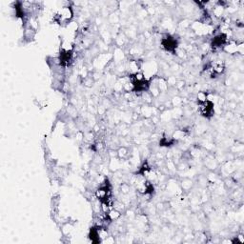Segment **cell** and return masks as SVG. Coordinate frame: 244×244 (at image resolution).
Here are the masks:
<instances>
[{
    "label": "cell",
    "instance_id": "obj_1",
    "mask_svg": "<svg viewBox=\"0 0 244 244\" xmlns=\"http://www.w3.org/2000/svg\"><path fill=\"white\" fill-rule=\"evenodd\" d=\"M113 56L109 55V54H99L97 57L93 59V66L94 69H97V72H99V70H103L104 68H106L108 66L109 62L112 61Z\"/></svg>",
    "mask_w": 244,
    "mask_h": 244
},
{
    "label": "cell",
    "instance_id": "obj_2",
    "mask_svg": "<svg viewBox=\"0 0 244 244\" xmlns=\"http://www.w3.org/2000/svg\"><path fill=\"white\" fill-rule=\"evenodd\" d=\"M118 157L120 160H126L127 158H129L131 155V151L128 147L126 146H121L119 147L118 150Z\"/></svg>",
    "mask_w": 244,
    "mask_h": 244
},
{
    "label": "cell",
    "instance_id": "obj_3",
    "mask_svg": "<svg viewBox=\"0 0 244 244\" xmlns=\"http://www.w3.org/2000/svg\"><path fill=\"white\" fill-rule=\"evenodd\" d=\"M121 167V160L118 157H112L109 163V170L112 172H118Z\"/></svg>",
    "mask_w": 244,
    "mask_h": 244
},
{
    "label": "cell",
    "instance_id": "obj_4",
    "mask_svg": "<svg viewBox=\"0 0 244 244\" xmlns=\"http://www.w3.org/2000/svg\"><path fill=\"white\" fill-rule=\"evenodd\" d=\"M127 69H129L131 75H134V73L139 72L140 66H139V62H137L136 60H130L128 62V68H127Z\"/></svg>",
    "mask_w": 244,
    "mask_h": 244
},
{
    "label": "cell",
    "instance_id": "obj_5",
    "mask_svg": "<svg viewBox=\"0 0 244 244\" xmlns=\"http://www.w3.org/2000/svg\"><path fill=\"white\" fill-rule=\"evenodd\" d=\"M204 164L206 166V168L210 169V170H216L218 166L217 160L215 159L214 157H211V156H208L205 158V161H204Z\"/></svg>",
    "mask_w": 244,
    "mask_h": 244
},
{
    "label": "cell",
    "instance_id": "obj_6",
    "mask_svg": "<svg viewBox=\"0 0 244 244\" xmlns=\"http://www.w3.org/2000/svg\"><path fill=\"white\" fill-rule=\"evenodd\" d=\"M194 185V182H193V180L192 179H190L188 177L184 178L181 180V183H180V186H181V189L183 191H185V192H188V191H190L191 189H192Z\"/></svg>",
    "mask_w": 244,
    "mask_h": 244
},
{
    "label": "cell",
    "instance_id": "obj_7",
    "mask_svg": "<svg viewBox=\"0 0 244 244\" xmlns=\"http://www.w3.org/2000/svg\"><path fill=\"white\" fill-rule=\"evenodd\" d=\"M122 214H121V212L118 211V210H116L114 208L111 209L109 211V213H108V217L111 221H115V220H118L121 217Z\"/></svg>",
    "mask_w": 244,
    "mask_h": 244
},
{
    "label": "cell",
    "instance_id": "obj_8",
    "mask_svg": "<svg viewBox=\"0 0 244 244\" xmlns=\"http://www.w3.org/2000/svg\"><path fill=\"white\" fill-rule=\"evenodd\" d=\"M156 85L158 89H159V92H166L168 90V83H167V80L163 77H158L157 78V81H156Z\"/></svg>",
    "mask_w": 244,
    "mask_h": 244
},
{
    "label": "cell",
    "instance_id": "obj_9",
    "mask_svg": "<svg viewBox=\"0 0 244 244\" xmlns=\"http://www.w3.org/2000/svg\"><path fill=\"white\" fill-rule=\"evenodd\" d=\"M140 114H143L146 118H149L154 114V108L151 106H143L140 109Z\"/></svg>",
    "mask_w": 244,
    "mask_h": 244
},
{
    "label": "cell",
    "instance_id": "obj_10",
    "mask_svg": "<svg viewBox=\"0 0 244 244\" xmlns=\"http://www.w3.org/2000/svg\"><path fill=\"white\" fill-rule=\"evenodd\" d=\"M224 10H225V6L222 5L220 2L217 3V5H216L213 9V13H214V15L216 17H220L222 14L224 13Z\"/></svg>",
    "mask_w": 244,
    "mask_h": 244
},
{
    "label": "cell",
    "instance_id": "obj_11",
    "mask_svg": "<svg viewBox=\"0 0 244 244\" xmlns=\"http://www.w3.org/2000/svg\"><path fill=\"white\" fill-rule=\"evenodd\" d=\"M114 59L116 62H121L124 59V52L120 48H116L114 52Z\"/></svg>",
    "mask_w": 244,
    "mask_h": 244
},
{
    "label": "cell",
    "instance_id": "obj_12",
    "mask_svg": "<svg viewBox=\"0 0 244 244\" xmlns=\"http://www.w3.org/2000/svg\"><path fill=\"white\" fill-rule=\"evenodd\" d=\"M186 136V133L184 130H176L173 134V139L176 140H181Z\"/></svg>",
    "mask_w": 244,
    "mask_h": 244
},
{
    "label": "cell",
    "instance_id": "obj_13",
    "mask_svg": "<svg viewBox=\"0 0 244 244\" xmlns=\"http://www.w3.org/2000/svg\"><path fill=\"white\" fill-rule=\"evenodd\" d=\"M207 97H208V93L206 92H203V91H201L199 92L197 94H196V99L198 101V103H204L207 101Z\"/></svg>",
    "mask_w": 244,
    "mask_h": 244
},
{
    "label": "cell",
    "instance_id": "obj_14",
    "mask_svg": "<svg viewBox=\"0 0 244 244\" xmlns=\"http://www.w3.org/2000/svg\"><path fill=\"white\" fill-rule=\"evenodd\" d=\"M130 190H131V186L128 183H122L120 185V192L122 195H129Z\"/></svg>",
    "mask_w": 244,
    "mask_h": 244
},
{
    "label": "cell",
    "instance_id": "obj_15",
    "mask_svg": "<svg viewBox=\"0 0 244 244\" xmlns=\"http://www.w3.org/2000/svg\"><path fill=\"white\" fill-rule=\"evenodd\" d=\"M183 103V99L179 97H175L172 100H171V104L173 107H180Z\"/></svg>",
    "mask_w": 244,
    "mask_h": 244
},
{
    "label": "cell",
    "instance_id": "obj_16",
    "mask_svg": "<svg viewBox=\"0 0 244 244\" xmlns=\"http://www.w3.org/2000/svg\"><path fill=\"white\" fill-rule=\"evenodd\" d=\"M122 90H123V84H122L121 80L118 79V81L114 83V91L115 93H121Z\"/></svg>",
    "mask_w": 244,
    "mask_h": 244
},
{
    "label": "cell",
    "instance_id": "obj_17",
    "mask_svg": "<svg viewBox=\"0 0 244 244\" xmlns=\"http://www.w3.org/2000/svg\"><path fill=\"white\" fill-rule=\"evenodd\" d=\"M113 207L114 209H116V210L120 211V212L125 210V204L122 202V201H115V202H114V206Z\"/></svg>",
    "mask_w": 244,
    "mask_h": 244
},
{
    "label": "cell",
    "instance_id": "obj_18",
    "mask_svg": "<svg viewBox=\"0 0 244 244\" xmlns=\"http://www.w3.org/2000/svg\"><path fill=\"white\" fill-rule=\"evenodd\" d=\"M166 80H167L168 85H171V86H176V83L177 81L175 77H169Z\"/></svg>",
    "mask_w": 244,
    "mask_h": 244
},
{
    "label": "cell",
    "instance_id": "obj_19",
    "mask_svg": "<svg viewBox=\"0 0 244 244\" xmlns=\"http://www.w3.org/2000/svg\"><path fill=\"white\" fill-rule=\"evenodd\" d=\"M93 77H86L84 79V85L85 86H87V87H91L92 85H93Z\"/></svg>",
    "mask_w": 244,
    "mask_h": 244
},
{
    "label": "cell",
    "instance_id": "obj_20",
    "mask_svg": "<svg viewBox=\"0 0 244 244\" xmlns=\"http://www.w3.org/2000/svg\"><path fill=\"white\" fill-rule=\"evenodd\" d=\"M68 113H69V114L72 115V116H76V114H77V109H76L75 107H72V106H71V107L68 108Z\"/></svg>",
    "mask_w": 244,
    "mask_h": 244
},
{
    "label": "cell",
    "instance_id": "obj_21",
    "mask_svg": "<svg viewBox=\"0 0 244 244\" xmlns=\"http://www.w3.org/2000/svg\"><path fill=\"white\" fill-rule=\"evenodd\" d=\"M184 81L183 80H178V81H176V89L177 90H181L183 87H184Z\"/></svg>",
    "mask_w": 244,
    "mask_h": 244
},
{
    "label": "cell",
    "instance_id": "obj_22",
    "mask_svg": "<svg viewBox=\"0 0 244 244\" xmlns=\"http://www.w3.org/2000/svg\"><path fill=\"white\" fill-rule=\"evenodd\" d=\"M97 111H98V114H104L105 112H106V107H104L103 105L99 106V107L97 108Z\"/></svg>",
    "mask_w": 244,
    "mask_h": 244
}]
</instances>
